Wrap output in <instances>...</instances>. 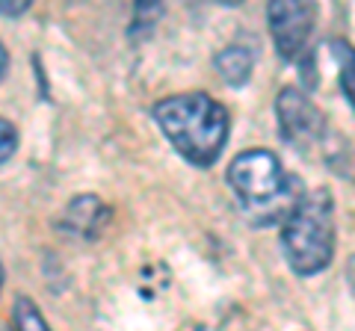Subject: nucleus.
Returning a JSON list of instances; mask_svg holds the SVG:
<instances>
[{
	"label": "nucleus",
	"instance_id": "obj_1",
	"mask_svg": "<svg viewBox=\"0 0 355 331\" xmlns=\"http://www.w3.org/2000/svg\"><path fill=\"white\" fill-rule=\"evenodd\" d=\"M151 116L172 148L196 169H210L231 134V116L216 98L205 92L169 95L151 107Z\"/></svg>",
	"mask_w": 355,
	"mask_h": 331
},
{
	"label": "nucleus",
	"instance_id": "obj_2",
	"mask_svg": "<svg viewBox=\"0 0 355 331\" xmlns=\"http://www.w3.org/2000/svg\"><path fill=\"white\" fill-rule=\"evenodd\" d=\"M225 181L252 225H282L305 195L302 181L287 175L266 148L240 151L225 169Z\"/></svg>",
	"mask_w": 355,
	"mask_h": 331
},
{
	"label": "nucleus",
	"instance_id": "obj_3",
	"mask_svg": "<svg viewBox=\"0 0 355 331\" xmlns=\"http://www.w3.org/2000/svg\"><path fill=\"white\" fill-rule=\"evenodd\" d=\"M335 198L331 190L317 186L305 190L291 216L282 222V251L284 260L296 275H311L329 269L335 258Z\"/></svg>",
	"mask_w": 355,
	"mask_h": 331
},
{
	"label": "nucleus",
	"instance_id": "obj_4",
	"mask_svg": "<svg viewBox=\"0 0 355 331\" xmlns=\"http://www.w3.org/2000/svg\"><path fill=\"white\" fill-rule=\"evenodd\" d=\"M275 118H279V134L291 148L308 151L323 145L326 121L320 107L311 101V95L299 86H284L275 98Z\"/></svg>",
	"mask_w": 355,
	"mask_h": 331
},
{
	"label": "nucleus",
	"instance_id": "obj_5",
	"mask_svg": "<svg viewBox=\"0 0 355 331\" xmlns=\"http://www.w3.org/2000/svg\"><path fill=\"white\" fill-rule=\"evenodd\" d=\"M320 9L317 3H293V0H279L266 6V24H270L272 45L284 62H302L308 57V42L314 33Z\"/></svg>",
	"mask_w": 355,
	"mask_h": 331
},
{
	"label": "nucleus",
	"instance_id": "obj_6",
	"mask_svg": "<svg viewBox=\"0 0 355 331\" xmlns=\"http://www.w3.org/2000/svg\"><path fill=\"white\" fill-rule=\"evenodd\" d=\"M110 222V207L98 195H77L60 216V231L77 240H98L101 228Z\"/></svg>",
	"mask_w": 355,
	"mask_h": 331
},
{
	"label": "nucleus",
	"instance_id": "obj_7",
	"mask_svg": "<svg viewBox=\"0 0 355 331\" xmlns=\"http://www.w3.org/2000/svg\"><path fill=\"white\" fill-rule=\"evenodd\" d=\"M214 65H216L222 80H225L228 86H234V89H240V86H246L249 77H252L254 53L246 45H228L214 57Z\"/></svg>",
	"mask_w": 355,
	"mask_h": 331
},
{
	"label": "nucleus",
	"instance_id": "obj_8",
	"mask_svg": "<svg viewBox=\"0 0 355 331\" xmlns=\"http://www.w3.org/2000/svg\"><path fill=\"white\" fill-rule=\"evenodd\" d=\"M329 51H331V60L338 65V86L355 113V45H349L347 39H331Z\"/></svg>",
	"mask_w": 355,
	"mask_h": 331
},
{
	"label": "nucleus",
	"instance_id": "obj_9",
	"mask_svg": "<svg viewBox=\"0 0 355 331\" xmlns=\"http://www.w3.org/2000/svg\"><path fill=\"white\" fill-rule=\"evenodd\" d=\"M12 331H51V325L44 323L36 302L27 296H18L12 307Z\"/></svg>",
	"mask_w": 355,
	"mask_h": 331
},
{
	"label": "nucleus",
	"instance_id": "obj_10",
	"mask_svg": "<svg viewBox=\"0 0 355 331\" xmlns=\"http://www.w3.org/2000/svg\"><path fill=\"white\" fill-rule=\"evenodd\" d=\"M163 15V6L160 3H148V0H142V3L133 6V18H130V30H128V36L133 42H139L142 36H148L151 27L160 21Z\"/></svg>",
	"mask_w": 355,
	"mask_h": 331
},
{
	"label": "nucleus",
	"instance_id": "obj_11",
	"mask_svg": "<svg viewBox=\"0 0 355 331\" xmlns=\"http://www.w3.org/2000/svg\"><path fill=\"white\" fill-rule=\"evenodd\" d=\"M15 151H18V130L12 127V121L0 118V166L12 160Z\"/></svg>",
	"mask_w": 355,
	"mask_h": 331
},
{
	"label": "nucleus",
	"instance_id": "obj_12",
	"mask_svg": "<svg viewBox=\"0 0 355 331\" xmlns=\"http://www.w3.org/2000/svg\"><path fill=\"white\" fill-rule=\"evenodd\" d=\"M27 9H30V0H15V3L0 0V15H6V18H18V15H24Z\"/></svg>",
	"mask_w": 355,
	"mask_h": 331
},
{
	"label": "nucleus",
	"instance_id": "obj_13",
	"mask_svg": "<svg viewBox=\"0 0 355 331\" xmlns=\"http://www.w3.org/2000/svg\"><path fill=\"white\" fill-rule=\"evenodd\" d=\"M347 281H349V290H352V296H355V255H352L349 263H347Z\"/></svg>",
	"mask_w": 355,
	"mask_h": 331
},
{
	"label": "nucleus",
	"instance_id": "obj_14",
	"mask_svg": "<svg viewBox=\"0 0 355 331\" xmlns=\"http://www.w3.org/2000/svg\"><path fill=\"white\" fill-rule=\"evenodd\" d=\"M6 65H9V53H6V45L0 42V80H3V74H6Z\"/></svg>",
	"mask_w": 355,
	"mask_h": 331
},
{
	"label": "nucleus",
	"instance_id": "obj_15",
	"mask_svg": "<svg viewBox=\"0 0 355 331\" xmlns=\"http://www.w3.org/2000/svg\"><path fill=\"white\" fill-rule=\"evenodd\" d=\"M3 281H6V269H3V263H0V290H3Z\"/></svg>",
	"mask_w": 355,
	"mask_h": 331
},
{
	"label": "nucleus",
	"instance_id": "obj_16",
	"mask_svg": "<svg viewBox=\"0 0 355 331\" xmlns=\"http://www.w3.org/2000/svg\"><path fill=\"white\" fill-rule=\"evenodd\" d=\"M198 331H210V328H198Z\"/></svg>",
	"mask_w": 355,
	"mask_h": 331
}]
</instances>
